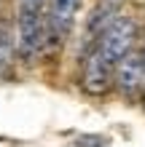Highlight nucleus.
<instances>
[{"mask_svg": "<svg viewBox=\"0 0 145 147\" xmlns=\"http://www.w3.org/2000/svg\"><path fill=\"white\" fill-rule=\"evenodd\" d=\"M137 43V24L132 16H118L102 35L83 48L81 59V86L86 94H105L116 80V70L121 59L129 54Z\"/></svg>", "mask_w": 145, "mask_h": 147, "instance_id": "1", "label": "nucleus"}, {"mask_svg": "<svg viewBox=\"0 0 145 147\" xmlns=\"http://www.w3.org/2000/svg\"><path fill=\"white\" fill-rule=\"evenodd\" d=\"M46 8L48 0H16L14 40L24 62H38L46 51Z\"/></svg>", "mask_w": 145, "mask_h": 147, "instance_id": "2", "label": "nucleus"}, {"mask_svg": "<svg viewBox=\"0 0 145 147\" xmlns=\"http://www.w3.org/2000/svg\"><path fill=\"white\" fill-rule=\"evenodd\" d=\"M83 0H48L46 8V51L62 48L75 27Z\"/></svg>", "mask_w": 145, "mask_h": 147, "instance_id": "3", "label": "nucleus"}, {"mask_svg": "<svg viewBox=\"0 0 145 147\" xmlns=\"http://www.w3.org/2000/svg\"><path fill=\"white\" fill-rule=\"evenodd\" d=\"M124 3L126 0H97L94 3V8L89 11V19H86V30H83V48H86L89 43H94L102 32L121 16Z\"/></svg>", "mask_w": 145, "mask_h": 147, "instance_id": "4", "label": "nucleus"}, {"mask_svg": "<svg viewBox=\"0 0 145 147\" xmlns=\"http://www.w3.org/2000/svg\"><path fill=\"white\" fill-rule=\"evenodd\" d=\"M134 46H137V43H134ZM113 83L118 86V91H121V94H137L140 88H145V72H142V64H140L137 48H132L129 54L121 59Z\"/></svg>", "mask_w": 145, "mask_h": 147, "instance_id": "5", "label": "nucleus"}, {"mask_svg": "<svg viewBox=\"0 0 145 147\" xmlns=\"http://www.w3.org/2000/svg\"><path fill=\"white\" fill-rule=\"evenodd\" d=\"M14 51H16V40H14V35H11L8 30L0 27V72H3L5 67L11 64Z\"/></svg>", "mask_w": 145, "mask_h": 147, "instance_id": "6", "label": "nucleus"}, {"mask_svg": "<svg viewBox=\"0 0 145 147\" xmlns=\"http://www.w3.org/2000/svg\"><path fill=\"white\" fill-rule=\"evenodd\" d=\"M108 142L102 136H81L78 139V147H105Z\"/></svg>", "mask_w": 145, "mask_h": 147, "instance_id": "7", "label": "nucleus"}, {"mask_svg": "<svg viewBox=\"0 0 145 147\" xmlns=\"http://www.w3.org/2000/svg\"><path fill=\"white\" fill-rule=\"evenodd\" d=\"M134 48H137V56H140V64H142V72H145V32H142L140 43H137Z\"/></svg>", "mask_w": 145, "mask_h": 147, "instance_id": "8", "label": "nucleus"}]
</instances>
